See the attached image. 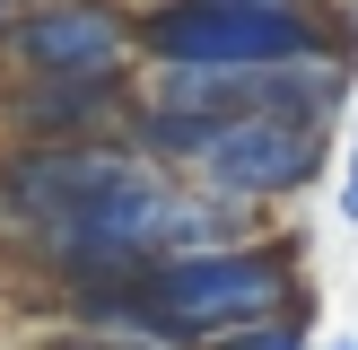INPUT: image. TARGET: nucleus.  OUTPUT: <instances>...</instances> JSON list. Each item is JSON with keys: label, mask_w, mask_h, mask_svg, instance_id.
<instances>
[{"label": "nucleus", "mask_w": 358, "mask_h": 350, "mask_svg": "<svg viewBox=\"0 0 358 350\" xmlns=\"http://www.w3.org/2000/svg\"><path fill=\"white\" fill-rule=\"evenodd\" d=\"M140 114V70L122 79H9L0 140H122Z\"/></svg>", "instance_id": "obj_5"}, {"label": "nucleus", "mask_w": 358, "mask_h": 350, "mask_svg": "<svg viewBox=\"0 0 358 350\" xmlns=\"http://www.w3.org/2000/svg\"><path fill=\"white\" fill-rule=\"evenodd\" d=\"M341 219L358 227V149H350V175H341Z\"/></svg>", "instance_id": "obj_7"}, {"label": "nucleus", "mask_w": 358, "mask_h": 350, "mask_svg": "<svg viewBox=\"0 0 358 350\" xmlns=\"http://www.w3.org/2000/svg\"><path fill=\"white\" fill-rule=\"evenodd\" d=\"M149 332L175 350H219L236 324L280 307H315V280H306V237L297 227H262L245 245H210V254H166L149 280Z\"/></svg>", "instance_id": "obj_1"}, {"label": "nucleus", "mask_w": 358, "mask_h": 350, "mask_svg": "<svg viewBox=\"0 0 358 350\" xmlns=\"http://www.w3.org/2000/svg\"><path fill=\"white\" fill-rule=\"evenodd\" d=\"M219 350H315V307H280V315H254V324H236Z\"/></svg>", "instance_id": "obj_6"}, {"label": "nucleus", "mask_w": 358, "mask_h": 350, "mask_svg": "<svg viewBox=\"0 0 358 350\" xmlns=\"http://www.w3.org/2000/svg\"><path fill=\"white\" fill-rule=\"evenodd\" d=\"M332 350H358V342H332Z\"/></svg>", "instance_id": "obj_10"}, {"label": "nucleus", "mask_w": 358, "mask_h": 350, "mask_svg": "<svg viewBox=\"0 0 358 350\" xmlns=\"http://www.w3.org/2000/svg\"><path fill=\"white\" fill-rule=\"evenodd\" d=\"M0 132H9V70H0Z\"/></svg>", "instance_id": "obj_9"}, {"label": "nucleus", "mask_w": 358, "mask_h": 350, "mask_svg": "<svg viewBox=\"0 0 358 350\" xmlns=\"http://www.w3.org/2000/svg\"><path fill=\"white\" fill-rule=\"evenodd\" d=\"M332 167V122H306V114H227L219 140L201 149L192 184L210 192H236L254 210H280L297 192H315Z\"/></svg>", "instance_id": "obj_4"}, {"label": "nucleus", "mask_w": 358, "mask_h": 350, "mask_svg": "<svg viewBox=\"0 0 358 350\" xmlns=\"http://www.w3.org/2000/svg\"><path fill=\"white\" fill-rule=\"evenodd\" d=\"M17 9H27V0H0V35H9V27H17Z\"/></svg>", "instance_id": "obj_8"}, {"label": "nucleus", "mask_w": 358, "mask_h": 350, "mask_svg": "<svg viewBox=\"0 0 358 350\" xmlns=\"http://www.w3.org/2000/svg\"><path fill=\"white\" fill-rule=\"evenodd\" d=\"M9 79H122L140 70V9L131 0H27L0 35Z\"/></svg>", "instance_id": "obj_3"}, {"label": "nucleus", "mask_w": 358, "mask_h": 350, "mask_svg": "<svg viewBox=\"0 0 358 350\" xmlns=\"http://www.w3.org/2000/svg\"><path fill=\"white\" fill-rule=\"evenodd\" d=\"M315 52H358L350 18L324 0H140V62L280 70Z\"/></svg>", "instance_id": "obj_2"}]
</instances>
